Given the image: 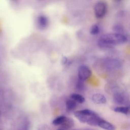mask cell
Wrapping results in <instances>:
<instances>
[{
    "mask_svg": "<svg viewBox=\"0 0 130 130\" xmlns=\"http://www.w3.org/2000/svg\"><path fill=\"white\" fill-rule=\"evenodd\" d=\"M92 75V72L91 70L85 65H81L78 68V79L85 81L88 79Z\"/></svg>",
    "mask_w": 130,
    "mask_h": 130,
    "instance_id": "3",
    "label": "cell"
},
{
    "mask_svg": "<svg viewBox=\"0 0 130 130\" xmlns=\"http://www.w3.org/2000/svg\"><path fill=\"white\" fill-rule=\"evenodd\" d=\"M128 108H129V112H130V106H128Z\"/></svg>",
    "mask_w": 130,
    "mask_h": 130,
    "instance_id": "22",
    "label": "cell"
},
{
    "mask_svg": "<svg viewBox=\"0 0 130 130\" xmlns=\"http://www.w3.org/2000/svg\"><path fill=\"white\" fill-rule=\"evenodd\" d=\"M102 119V118H101L100 117H99L96 114V115L91 116L87 120L86 123H87V124H88L90 126H98L99 122Z\"/></svg>",
    "mask_w": 130,
    "mask_h": 130,
    "instance_id": "8",
    "label": "cell"
},
{
    "mask_svg": "<svg viewBox=\"0 0 130 130\" xmlns=\"http://www.w3.org/2000/svg\"><path fill=\"white\" fill-rule=\"evenodd\" d=\"M70 98L74 100L77 103H80V104L83 103L85 101V98L82 95L78 94V93L71 94L70 95Z\"/></svg>",
    "mask_w": 130,
    "mask_h": 130,
    "instance_id": "12",
    "label": "cell"
},
{
    "mask_svg": "<svg viewBox=\"0 0 130 130\" xmlns=\"http://www.w3.org/2000/svg\"><path fill=\"white\" fill-rule=\"evenodd\" d=\"M0 115H1V112H0Z\"/></svg>",
    "mask_w": 130,
    "mask_h": 130,
    "instance_id": "25",
    "label": "cell"
},
{
    "mask_svg": "<svg viewBox=\"0 0 130 130\" xmlns=\"http://www.w3.org/2000/svg\"><path fill=\"white\" fill-rule=\"evenodd\" d=\"M112 30L114 32L123 34L122 33L124 31V27L121 24H115L112 26Z\"/></svg>",
    "mask_w": 130,
    "mask_h": 130,
    "instance_id": "15",
    "label": "cell"
},
{
    "mask_svg": "<svg viewBox=\"0 0 130 130\" xmlns=\"http://www.w3.org/2000/svg\"><path fill=\"white\" fill-rule=\"evenodd\" d=\"M29 127V123H25V124L23 125L22 127L21 128L20 130H28Z\"/></svg>",
    "mask_w": 130,
    "mask_h": 130,
    "instance_id": "19",
    "label": "cell"
},
{
    "mask_svg": "<svg viewBox=\"0 0 130 130\" xmlns=\"http://www.w3.org/2000/svg\"><path fill=\"white\" fill-rule=\"evenodd\" d=\"M99 40L115 46L126 42L127 38L123 34L113 32L104 34L100 38Z\"/></svg>",
    "mask_w": 130,
    "mask_h": 130,
    "instance_id": "1",
    "label": "cell"
},
{
    "mask_svg": "<svg viewBox=\"0 0 130 130\" xmlns=\"http://www.w3.org/2000/svg\"><path fill=\"white\" fill-rule=\"evenodd\" d=\"M113 1L116 2H120L121 0H113Z\"/></svg>",
    "mask_w": 130,
    "mask_h": 130,
    "instance_id": "21",
    "label": "cell"
},
{
    "mask_svg": "<svg viewBox=\"0 0 130 130\" xmlns=\"http://www.w3.org/2000/svg\"><path fill=\"white\" fill-rule=\"evenodd\" d=\"M114 111L117 113L126 115L129 113V108L128 107L126 106H118L114 108Z\"/></svg>",
    "mask_w": 130,
    "mask_h": 130,
    "instance_id": "13",
    "label": "cell"
},
{
    "mask_svg": "<svg viewBox=\"0 0 130 130\" xmlns=\"http://www.w3.org/2000/svg\"><path fill=\"white\" fill-rule=\"evenodd\" d=\"M60 125L61 128H63L66 130L69 129L74 126V121L72 118L70 117H66L64 121Z\"/></svg>",
    "mask_w": 130,
    "mask_h": 130,
    "instance_id": "9",
    "label": "cell"
},
{
    "mask_svg": "<svg viewBox=\"0 0 130 130\" xmlns=\"http://www.w3.org/2000/svg\"><path fill=\"white\" fill-rule=\"evenodd\" d=\"M37 24L38 28L41 30L45 29L49 25V19L46 15L43 14L40 15L37 18Z\"/></svg>",
    "mask_w": 130,
    "mask_h": 130,
    "instance_id": "4",
    "label": "cell"
},
{
    "mask_svg": "<svg viewBox=\"0 0 130 130\" xmlns=\"http://www.w3.org/2000/svg\"><path fill=\"white\" fill-rule=\"evenodd\" d=\"M98 126L105 130H115V127L114 125L103 119L99 122Z\"/></svg>",
    "mask_w": 130,
    "mask_h": 130,
    "instance_id": "6",
    "label": "cell"
},
{
    "mask_svg": "<svg viewBox=\"0 0 130 130\" xmlns=\"http://www.w3.org/2000/svg\"><path fill=\"white\" fill-rule=\"evenodd\" d=\"M73 130H76V129H73Z\"/></svg>",
    "mask_w": 130,
    "mask_h": 130,
    "instance_id": "24",
    "label": "cell"
},
{
    "mask_svg": "<svg viewBox=\"0 0 130 130\" xmlns=\"http://www.w3.org/2000/svg\"><path fill=\"white\" fill-rule=\"evenodd\" d=\"M57 130H66V129H63V128H58V129H57Z\"/></svg>",
    "mask_w": 130,
    "mask_h": 130,
    "instance_id": "20",
    "label": "cell"
},
{
    "mask_svg": "<svg viewBox=\"0 0 130 130\" xmlns=\"http://www.w3.org/2000/svg\"><path fill=\"white\" fill-rule=\"evenodd\" d=\"M92 102L96 104H104L107 102L106 98L103 94L96 93L92 95L91 97Z\"/></svg>",
    "mask_w": 130,
    "mask_h": 130,
    "instance_id": "5",
    "label": "cell"
},
{
    "mask_svg": "<svg viewBox=\"0 0 130 130\" xmlns=\"http://www.w3.org/2000/svg\"><path fill=\"white\" fill-rule=\"evenodd\" d=\"M68 62V58L66 56H63L61 59V64L62 65H65Z\"/></svg>",
    "mask_w": 130,
    "mask_h": 130,
    "instance_id": "18",
    "label": "cell"
},
{
    "mask_svg": "<svg viewBox=\"0 0 130 130\" xmlns=\"http://www.w3.org/2000/svg\"><path fill=\"white\" fill-rule=\"evenodd\" d=\"M77 103L74 100L70 98L67 100L66 102V108L68 111H73L76 108L77 106Z\"/></svg>",
    "mask_w": 130,
    "mask_h": 130,
    "instance_id": "10",
    "label": "cell"
},
{
    "mask_svg": "<svg viewBox=\"0 0 130 130\" xmlns=\"http://www.w3.org/2000/svg\"><path fill=\"white\" fill-rule=\"evenodd\" d=\"M74 115L75 117L78 119V120L81 123H86L88 119L92 116H88L85 115L81 112L80 110L74 112ZM96 115V114H95Z\"/></svg>",
    "mask_w": 130,
    "mask_h": 130,
    "instance_id": "7",
    "label": "cell"
},
{
    "mask_svg": "<svg viewBox=\"0 0 130 130\" xmlns=\"http://www.w3.org/2000/svg\"><path fill=\"white\" fill-rule=\"evenodd\" d=\"M107 7L106 4L103 1L97 2L94 7V12L95 17L98 18H102L106 14Z\"/></svg>",
    "mask_w": 130,
    "mask_h": 130,
    "instance_id": "2",
    "label": "cell"
},
{
    "mask_svg": "<svg viewBox=\"0 0 130 130\" xmlns=\"http://www.w3.org/2000/svg\"><path fill=\"white\" fill-rule=\"evenodd\" d=\"M83 130H91V129H83Z\"/></svg>",
    "mask_w": 130,
    "mask_h": 130,
    "instance_id": "23",
    "label": "cell"
},
{
    "mask_svg": "<svg viewBox=\"0 0 130 130\" xmlns=\"http://www.w3.org/2000/svg\"><path fill=\"white\" fill-rule=\"evenodd\" d=\"M113 100L117 104H122L125 101V98L122 93L116 92L113 95Z\"/></svg>",
    "mask_w": 130,
    "mask_h": 130,
    "instance_id": "11",
    "label": "cell"
},
{
    "mask_svg": "<svg viewBox=\"0 0 130 130\" xmlns=\"http://www.w3.org/2000/svg\"><path fill=\"white\" fill-rule=\"evenodd\" d=\"M66 117L65 116H60L56 117L55 118L53 121L52 123L53 125L55 126H58V125H60L63 123V122L64 121V120L66 119Z\"/></svg>",
    "mask_w": 130,
    "mask_h": 130,
    "instance_id": "14",
    "label": "cell"
},
{
    "mask_svg": "<svg viewBox=\"0 0 130 130\" xmlns=\"http://www.w3.org/2000/svg\"><path fill=\"white\" fill-rule=\"evenodd\" d=\"M76 88L79 91H83L85 88V85L84 83V81L78 79L76 83Z\"/></svg>",
    "mask_w": 130,
    "mask_h": 130,
    "instance_id": "16",
    "label": "cell"
},
{
    "mask_svg": "<svg viewBox=\"0 0 130 130\" xmlns=\"http://www.w3.org/2000/svg\"><path fill=\"white\" fill-rule=\"evenodd\" d=\"M100 32L99 26L96 24H93L91 26L90 29V33L92 35H95Z\"/></svg>",
    "mask_w": 130,
    "mask_h": 130,
    "instance_id": "17",
    "label": "cell"
}]
</instances>
